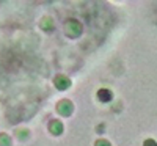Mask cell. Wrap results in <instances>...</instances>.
Returning a JSON list of instances; mask_svg holds the SVG:
<instances>
[{"instance_id":"7a4b0ae2","label":"cell","mask_w":157,"mask_h":146,"mask_svg":"<svg viewBox=\"0 0 157 146\" xmlns=\"http://www.w3.org/2000/svg\"><path fill=\"white\" fill-rule=\"evenodd\" d=\"M143 146H157V143H155L154 140H146Z\"/></svg>"},{"instance_id":"6da1fadb","label":"cell","mask_w":157,"mask_h":146,"mask_svg":"<svg viewBox=\"0 0 157 146\" xmlns=\"http://www.w3.org/2000/svg\"><path fill=\"white\" fill-rule=\"evenodd\" d=\"M98 96H99V99H101L102 102H109L110 98H112V93H110L109 90H101V91L98 93Z\"/></svg>"}]
</instances>
